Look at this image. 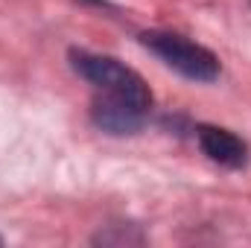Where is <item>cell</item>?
Masks as SVG:
<instances>
[{
  "label": "cell",
  "mask_w": 251,
  "mask_h": 248,
  "mask_svg": "<svg viewBox=\"0 0 251 248\" xmlns=\"http://www.w3.org/2000/svg\"><path fill=\"white\" fill-rule=\"evenodd\" d=\"M0 243H3V240H0Z\"/></svg>",
  "instance_id": "277c9868"
},
{
  "label": "cell",
  "mask_w": 251,
  "mask_h": 248,
  "mask_svg": "<svg viewBox=\"0 0 251 248\" xmlns=\"http://www.w3.org/2000/svg\"><path fill=\"white\" fill-rule=\"evenodd\" d=\"M73 70L97 88L91 117L108 134H134L146 123L152 94L146 82L126 64L88 50H73Z\"/></svg>",
  "instance_id": "6da1fadb"
},
{
  "label": "cell",
  "mask_w": 251,
  "mask_h": 248,
  "mask_svg": "<svg viewBox=\"0 0 251 248\" xmlns=\"http://www.w3.org/2000/svg\"><path fill=\"white\" fill-rule=\"evenodd\" d=\"M143 44L176 73L196 79V82H213L219 76V62L210 50L193 44L184 35L176 32H146Z\"/></svg>",
  "instance_id": "7a4b0ae2"
},
{
  "label": "cell",
  "mask_w": 251,
  "mask_h": 248,
  "mask_svg": "<svg viewBox=\"0 0 251 248\" xmlns=\"http://www.w3.org/2000/svg\"><path fill=\"white\" fill-rule=\"evenodd\" d=\"M199 146L204 149V155L210 161H216L222 167H231V170H237L249 161L246 143L237 134H231L225 128H216V125H199Z\"/></svg>",
  "instance_id": "3957f363"
}]
</instances>
